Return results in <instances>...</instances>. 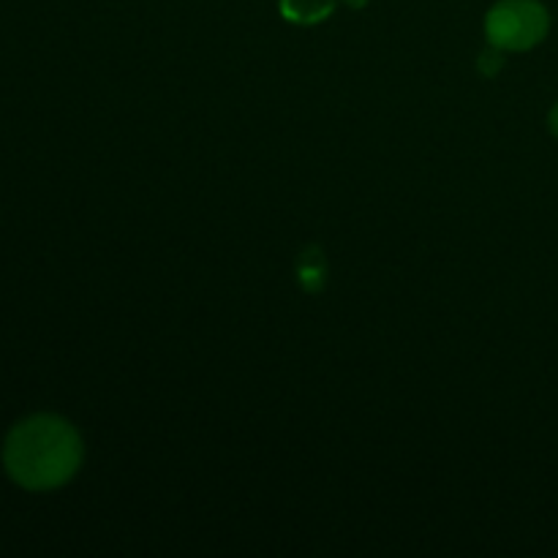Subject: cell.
I'll return each mask as SVG.
<instances>
[{"label":"cell","mask_w":558,"mask_h":558,"mask_svg":"<svg viewBox=\"0 0 558 558\" xmlns=\"http://www.w3.org/2000/svg\"><path fill=\"white\" fill-rule=\"evenodd\" d=\"M548 123H550V131H554V136H558V104L554 109H550V118H548Z\"/></svg>","instance_id":"cell-5"},{"label":"cell","mask_w":558,"mask_h":558,"mask_svg":"<svg viewBox=\"0 0 558 558\" xmlns=\"http://www.w3.org/2000/svg\"><path fill=\"white\" fill-rule=\"evenodd\" d=\"M338 0H281V14L298 25H314L332 14Z\"/></svg>","instance_id":"cell-3"},{"label":"cell","mask_w":558,"mask_h":558,"mask_svg":"<svg viewBox=\"0 0 558 558\" xmlns=\"http://www.w3.org/2000/svg\"><path fill=\"white\" fill-rule=\"evenodd\" d=\"M82 463V439L58 414H33L11 428L3 466L27 490H52L69 483Z\"/></svg>","instance_id":"cell-1"},{"label":"cell","mask_w":558,"mask_h":558,"mask_svg":"<svg viewBox=\"0 0 558 558\" xmlns=\"http://www.w3.org/2000/svg\"><path fill=\"white\" fill-rule=\"evenodd\" d=\"M480 69L485 71V74H496V71L501 69V49L499 47H494V44H490V49L488 52L483 54V58H480Z\"/></svg>","instance_id":"cell-4"},{"label":"cell","mask_w":558,"mask_h":558,"mask_svg":"<svg viewBox=\"0 0 558 558\" xmlns=\"http://www.w3.org/2000/svg\"><path fill=\"white\" fill-rule=\"evenodd\" d=\"M488 38L499 49H532L548 36L550 16L539 0H499L490 9Z\"/></svg>","instance_id":"cell-2"}]
</instances>
